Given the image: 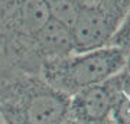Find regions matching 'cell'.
<instances>
[{
    "mask_svg": "<svg viewBox=\"0 0 130 124\" xmlns=\"http://www.w3.org/2000/svg\"><path fill=\"white\" fill-rule=\"evenodd\" d=\"M49 19L46 0H0V81L39 75L35 35Z\"/></svg>",
    "mask_w": 130,
    "mask_h": 124,
    "instance_id": "1",
    "label": "cell"
},
{
    "mask_svg": "<svg viewBox=\"0 0 130 124\" xmlns=\"http://www.w3.org/2000/svg\"><path fill=\"white\" fill-rule=\"evenodd\" d=\"M70 118V95L39 75L22 74L0 81L2 124H58Z\"/></svg>",
    "mask_w": 130,
    "mask_h": 124,
    "instance_id": "2",
    "label": "cell"
},
{
    "mask_svg": "<svg viewBox=\"0 0 130 124\" xmlns=\"http://www.w3.org/2000/svg\"><path fill=\"white\" fill-rule=\"evenodd\" d=\"M127 55L116 46L74 52L42 61L39 77L67 95L106 82L126 66Z\"/></svg>",
    "mask_w": 130,
    "mask_h": 124,
    "instance_id": "3",
    "label": "cell"
},
{
    "mask_svg": "<svg viewBox=\"0 0 130 124\" xmlns=\"http://www.w3.org/2000/svg\"><path fill=\"white\" fill-rule=\"evenodd\" d=\"M124 14L104 7L81 6L78 17L71 26L75 52H87L110 46Z\"/></svg>",
    "mask_w": 130,
    "mask_h": 124,
    "instance_id": "4",
    "label": "cell"
},
{
    "mask_svg": "<svg viewBox=\"0 0 130 124\" xmlns=\"http://www.w3.org/2000/svg\"><path fill=\"white\" fill-rule=\"evenodd\" d=\"M111 90L108 82L91 85L70 97V118L79 124H94L110 117Z\"/></svg>",
    "mask_w": 130,
    "mask_h": 124,
    "instance_id": "5",
    "label": "cell"
},
{
    "mask_svg": "<svg viewBox=\"0 0 130 124\" xmlns=\"http://www.w3.org/2000/svg\"><path fill=\"white\" fill-rule=\"evenodd\" d=\"M35 51L41 61L74 54L71 29L51 17L35 35Z\"/></svg>",
    "mask_w": 130,
    "mask_h": 124,
    "instance_id": "6",
    "label": "cell"
},
{
    "mask_svg": "<svg viewBox=\"0 0 130 124\" xmlns=\"http://www.w3.org/2000/svg\"><path fill=\"white\" fill-rule=\"evenodd\" d=\"M107 82L111 90L110 120L113 124H130V74L121 69Z\"/></svg>",
    "mask_w": 130,
    "mask_h": 124,
    "instance_id": "7",
    "label": "cell"
},
{
    "mask_svg": "<svg viewBox=\"0 0 130 124\" xmlns=\"http://www.w3.org/2000/svg\"><path fill=\"white\" fill-rule=\"evenodd\" d=\"M46 5L51 17L70 29L77 20L81 9L78 0H46Z\"/></svg>",
    "mask_w": 130,
    "mask_h": 124,
    "instance_id": "8",
    "label": "cell"
},
{
    "mask_svg": "<svg viewBox=\"0 0 130 124\" xmlns=\"http://www.w3.org/2000/svg\"><path fill=\"white\" fill-rule=\"evenodd\" d=\"M110 46H116L121 49L126 55H130V7L120 22L116 33L113 35Z\"/></svg>",
    "mask_w": 130,
    "mask_h": 124,
    "instance_id": "9",
    "label": "cell"
},
{
    "mask_svg": "<svg viewBox=\"0 0 130 124\" xmlns=\"http://www.w3.org/2000/svg\"><path fill=\"white\" fill-rule=\"evenodd\" d=\"M79 6H95L104 7L126 14L130 7V0H78Z\"/></svg>",
    "mask_w": 130,
    "mask_h": 124,
    "instance_id": "10",
    "label": "cell"
},
{
    "mask_svg": "<svg viewBox=\"0 0 130 124\" xmlns=\"http://www.w3.org/2000/svg\"><path fill=\"white\" fill-rule=\"evenodd\" d=\"M124 69L130 74V55H127V59H126V66H124Z\"/></svg>",
    "mask_w": 130,
    "mask_h": 124,
    "instance_id": "11",
    "label": "cell"
},
{
    "mask_svg": "<svg viewBox=\"0 0 130 124\" xmlns=\"http://www.w3.org/2000/svg\"><path fill=\"white\" fill-rule=\"evenodd\" d=\"M58 124H79V123L74 121L72 118H68V120H65V121H62V123H58Z\"/></svg>",
    "mask_w": 130,
    "mask_h": 124,
    "instance_id": "12",
    "label": "cell"
},
{
    "mask_svg": "<svg viewBox=\"0 0 130 124\" xmlns=\"http://www.w3.org/2000/svg\"><path fill=\"white\" fill-rule=\"evenodd\" d=\"M94 124H113V121L110 120V117L106 120H103V121H98V123H94Z\"/></svg>",
    "mask_w": 130,
    "mask_h": 124,
    "instance_id": "13",
    "label": "cell"
},
{
    "mask_svg": "<svg viewBox=\"0 0 130 124\" xmlns=\"http://www.w3.org/2000/svg\"><path fill=\"white\" fill-rule=\"evenodd\" d=\"M0 124H2V121H0Z\"/></svg>",
    "mask_w": 130,
    "mask_h": 124,
    "instance_id": "14",
    "label": "cell"
}]
</instances>
